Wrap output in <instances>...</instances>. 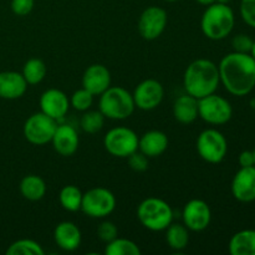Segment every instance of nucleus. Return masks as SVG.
<instances>
[{
  "mask_svg": "<svg viewBox=\"0 0 255 255\" xmlns=\"http://www.w3.org/2000/svg\"><path fill=\"white\" fill-rule=\"evenodd\" d=\"M223 86L234 96H247L255 87V59L251 54L231 52L218 65Z\"/></svg>",
  "mask_w": 255,
  "mask_h": 255,
  "instance_id": "nucleus-1",
  "label": "nucleus"
},
{
  "mask_svg": "<svg viewBox=\"0 0 255 255\" xmlns=\"http://www.w3.org/2000/svg\"><path fill=\"white\" fill-rule=\"evenodd\" d=\"M221 84L218 65L208 59H197L187 66L183 86L188 95L197 100L214 94Z\"/></svg>",
  "mask_w": 255,
  "mask_h": 255,
  "instance_id": "nucleus-2",
  "label": "nucleus"
},
{
  "mask_svg": "<svg viewBox=\"0 0 255 255\" xmlns=\"http://www.w3.org/2000/svg\"><path fill=\"white\" fill-rule=\"evenodd\" d=\"M236 24L234 11L228 4L213 2L204 10L201 19V29L204 36L218 41L226 39L233 31Z\"/></svg>",
  "mask_w": 255,
  "mask_h": 255,
  "instance_id": "nucleus-3",
  "label": "nucleus"
},
{
  "mask_svg": "<svg viewBox=\"0 0 255 255\" xmlns=\"http://www.w3.org/2000/svg\"><path fill=\"white\" fill-rule=\"evenodd\" d=\"M136 105L133 96L126 89L121 86H110L105 92L100 95L99 110L105 119L126 120L133 114Z\"/></svg>",
  "mask_w": 255,
  "mask_h": 255,
  "instance_id": "nucleus-4",
  "label": "nucleus"
},
{
  "mask_svg": "<svg viewBox=\"0 0 255 255\" xmlns=\"http://www.w3.org/2000/svg\"><path fill=\"white\" fill-rule=\"evenodd\" d=\"M137 218L148 231L162 232L173 222V209L163 199L149 197L137 207Z\"/></svg>",
  "mask_w": 255,
  "mask_h": 255,
  "instance_id": "nucleus-5",
  "label": "nucleus"
},
{
  "mask_svg": "<svg viewBox=\"0 0 255 255\" xmlns=\"http://www.w3.org/2000/svg\"><path fill=\"white\" fill-rule=\"evenodd\" d=\"M197 152L202 159L212 164L221 163L228 152V142L224 134L216 128H207L197 138Z\"/></svg>",
  "mask_w": 255,
  "mask_h": 255,
  "instance_id": "nucleus-6",
  "label": "nucleus"
},
{
  "mask_svg": "<svg viewBox=\"0 0 255 255\" xmlns=\"http://www.w3.org/2000/svg\"><path fill=\"white\" fill-rule=\"evenodd\" d=\"M116 208V197L104 187L91 188L82 196L81 211L90 218H105Z\"/></svg>",
  "mask_w": 255,
  "mask_h": 255,
  "instance_id": "nucleus-7",
  "label": "nucleus"
},
{
  "mask_svg": "<svg viewBox=\"0 0 255 255\" xmlns=\"http://www.w3.org/2000/svg\"><path fill=\"white\" fill-rule=\"evenodd\" d=\"M198 116L207 124L219 126L231 121L233 107L228 100L214 92L198 100Z\"/></svg>",
  "mask_w": 255,
  "mask_h": 255,
  "instance_id": "nucleus-8",
  "label": "nucleus"
},
{
  "mask_svg": "<svg viewBox=\"0 0 255 255\" xmlns=\"http://www.w3.org/2000/svg\"><path fill=\"white\" fill-rule=\"evenodd\" d=\"M104 146L111 156L127 158L138 149V136L128 127H115L105 136Z\"/></svg>",
  "mask_w": 255,
  "mask_h": 255,
  "instance_id": "nucleus-9",
  "label": "nucleus"
},
{
  "mask_svg": "<svg viewBox=\"0 0 255 255\" xmlns=\"http://www.w3.org/2000/svg\"><path fill=\"white\" fill-rule=\"evenodd\" d=\"M57 128V121L45 115L37 112L31 115L24 124V136L27 142L35 146H44L51 142L52 136Z\"/></svg>",
  "mask_w": 255,
  "mask_h": 255,
  "instance_id": "nucleus-10",
  "label": "nucleus"
},
{
  "mask_svg": "<svg viewBox=\"0 0 255 255\" xmlns=\"http://www.w3.org/2000/svg\"><path fill=\"white\" fill-rule=\"evenodd\" d=\"M167 11L163 7L148 6L138 20V32L144 40H156L167 26Z\"/></svg>",
  "mask_w": 255,
  "mask_h": 255,
  "instance_id": "nucleus-11",
  "label": "nucleus"
},
{
  "mask_svg": "<svg viewBox=\"0 0 255 255\" xmlns=\"http://www.w3.org/2000/svg\"><path fill=\"white\" fill-rule=\"evenodd\" d=\"M132 96L137 109L142 111H151L161 105L164 96V89L157 80L147 79L137 85Z\"/></svg>",
  "mask_w": 255,
  "mask_h": 255,
  "instance_id": "nucleus-12",
  "label": "nucleus"
},
{
  "mask_svg": "<svg viewBox=\"0 0 255 255\" xmlns=\"http://www.w3.org/2000/svg\"><path fill=\"white\" fill-rule=\"evenodd\" d=\"M182 218L188 231L202 232L208 228L211 223L212 211L207 202L202 199H192L184 206Z\"/></svg>",
  "mask_w": 255,
  "mask_h": 255,
  "instance_id": "nucleus-13",
  "label": "nucleus"
},
{
  "mask_svg": "<svg viewBox=\"0 0 255 255\" xmlns=\"http://www.w3.org/2000/svg\"><path fill=\"white\" fill-rule=\"evenodd\" d=\"M232 194L242 203L255 201V166L241 167L232 181Z\"/></svg>",
  "mask_w": 255,
  "mask_h": 255,
  "instance_id": "nucleus-14",
  "label": "nucleus"
},
{
  "mask_svg": "<svg viewBox=\"0 0 255 255\" xmlns=\"http://www.w3.org/2000/svg\"><path fill=\"white\" fill-rule=\"evenodd\" d=\"M39 105L41 112L59 121V120L64 119L69 111L70 99L61 90L49 89L42 92L39 100Z\"/></svg>",
  "mask_w": 255,
  "mask_h": 255,
  "instance_id": "nucleus-15",
  "label": "nucleus"
},
{
  "mask_svg": "<svg viewBox=\"0 0 255 255\" xmlns=\"http://www.w3.org/2000/svg\"><path fill=\"white\" fill-rule=\"evenodd\" d=\"M111 86V74L105 65L94 64L87 67L82 76V87L94 96H100Z\"/></svg>",
  "mask_w": 255,
  "mask_h": 255,
  "instance_id": "nucleus-16",
  "label": "nucleus"
},
{
  "mask_svg": "<svg viewBox=\"0 0 255 255\" xmlns=\"http://www.w3.org/2000/svg\"><path fill=\"white\" fill-rule=\"evenodd\" d=\"M79 134L75 127L70 125H57L51 143L55 151L64 157H70L79 148Z\"/></svg>",
  "mask_w": 255,
  "mask_h": 255,
  "instance_id": "nucleus-17",
  "label": "nucleus"
},
{
  "mask_svg": "<svg viewBox=\"0 0 255 255\" xmlns=\"http://www.w3.org/2000/svg\"><path fill=\"white\" fill-rule=\"evenodd\" d=\"M27 89L21 72L2 71L0 72V99L16 100L24 96Z\"/></svg>",
  "mask_w": 255,
  "mask_h": 255,
  "instance_id": "nucleus-18",
  "label": "nucleus"
},
{
  "mask_svg": "<svg viewBox=\"0 0 255 255\" xmlns=\"http://www.w3.org/2000/svg\"><path fill=\"white\" fill-rule=\"evenodd\" d=\"M168 148V137L164 132L152 129L138 137V151L148 158H154L166 152Z\"/></svg>",
  "mask_w": 255,
  "mask_h": 255,
  "instance_id": "nucleus-19",
  "label": "nucleus"
},
{
  "mask_svg": "<svg viewBox=\"0 0 255 255\" xmlns=\"http://www.w3.org/2000/svg\"><path fill=\"white\" fill-rule=\"evenodd\" d=\"M54 239L59 248L65 252H74L81 244V232L72 222H61L54 229Z\"/></svg>",
  "mask_w": 255,
  "mask_h": 255,
  "instance_id": "nucleus-20",
  "label": "nucleus"
},
{
  "mask_svg": "<svg viewBox=\"0 0 255 255\" xmlns=\"http://www.w3.org/2000/svg\"><path fill=\"white\" fill-rule=\"evenodd\" d=\"M173 116L182 125H189L198 119V100L186 94L174 101Z\"/></svg>",
  "mask_w": 255,
  "mask_h": 255,
  "instance_id": "nucleus-21",
  "label": "nucleus"
},
{
  "mask_svg": "<svg viewBox=\"0 0 255 255\" xmlns=\"http://www.w3.org/2000/svg\"><path fill=\"white\" fill-rule=\"evenodd\" d=\"M228 249L232 255H255L254 229H243L234 234L229 241Z\"/></svg>",
  "mask_w": 255,
  "mask_h": 255,
  "instance_id": "nucleus-22",
  "label": "nucleus"
},
{
  "mask_svg": "<svg viewBox=\"0 0 255 255\" xmlns=\"http://www.w3.org/2000/svg\"><path fill=\"white\" fill-rule=\"evenodd\" d=\"M20 193L25 199L31 202L40 201L46 193V183L36 174H27L20 182Z\"/></svg>",
  "mask_w": 255,
  "mask_h": 255,
  "instance_id": "nucleus-23",
  "label": "nucleus"
},
{
  "mask_svg": "<svg viewBox=\"0 0 255 255\" xmlns=\"http://www.w3.org/2000/svg\"><path fill=\"white\" fill-rule=\"evenodd\" d=\"M166 241L169 248L181 252L187 248L189 242V232L184 224L171 223L166 229Z\"/></svg>",
  "mask_w": 255,
  "mask_h": 255,
  "instance_id": "nucleus-24",
  "label": "nucleus"
},
{
  "mask_svg": "<svg viewBox=\"0 0 255 255\" xmlns=\"http://www.w3.org/2000/svg\"><path fill=\"white\" fill-rule=\"evenodd\" d=\"M82 193L80 188L76 186H65L62 187L59 194V202L62 208L67 212H77L81 211L82 203Z\"/></svg>",
  "mask_w": 255,
  "mask_h": 255,
  "instance_id": "nucleus-25",
  "label": "nucleus"
},
{
  "mask_svg": "<svg viewBox=\"0 0 255 255\" xmlns=\"http://www.w3.org/2000/svg\"><path fill=\"white\" fill-rule=\"evenodd\" d=\"M46 71L47 69L45 62L34 57V59H30L25 62L21 74L27 85H37L46 76Z\"/></svg>",
  "mask_w": 255,
  "mask_h": 255,
  "instance_id": "nucleus-26",
  "label": "nucleus"
},
{
  "mask_svg": "<svg viewBox=\"0 0 255 255\" xmlns=\"http://www.w3.org/2000/svg\"><path fill=\"white\" fill-rule=\"evenodd\" d=\"M141 249L134 242L126 238H115L105 248L106 255H141Z\"/></svg>",
  "mask_w": 255,
  "mask_h": 255,
  "instance_id": "nucleus-27",
  "label": "nucleus"
},
{
  "mask_svg": "<svg viewBox=\"0 0 255 255\" xmlns=\"http://www.w3.org/2000/svg\"><path fill=\"white\" fill-rule=\"evenodd\" d=\"M7 255H44L45 251L37 242L32 239H19L10 244Z\"/></svg>",
  "mask_w": 255,
  "mask_h": 255,
  "instance_id": "nucleus-28",
  "label": "nucleus"
},
{
  "mask_svg": "<svg viewBox=\"0 0 255 255\" xmlns=\"http://www.w3.org/2000/svg\"><path fill=\"white\" fill-rule=\"evenodd\" d=\"M105 125V116L101 111H86L80 120V126L86 133L94 134L101 131Z\"/></svg>",
  "mask_w": 255,
  "mask_h": 255,
  "instance_id": "nucleus-29",
  "label": "nucleus"
},
{
  "mask_svg": "<svg viewBox=\"0 0 255 255\" xmlns=\"http://www.w3.org/2000/svg\"><path fill=\"white\" fill-rule=\"evenodd\" d=\"M92 104H94V95L84 87L75 91L70 99V106H72L77 111H87L92 106Z\"/></svg>",
  "mask_w": 255,
  "mask_h": 255,
  "instance_id": "nucleus-30",
  "label": "nucleus"
},
{
  "mask_svg": "<svg viewBox=\"0 0 255 255\" xmlns=\"http://www.w3.org/2000/svg\"><path fill=\"white\" fill-rule=\"evenodd\" d=\"M97 237L100 238V241L105 242L107 244L119 237V229L112 222H102L99 228H97Z\"/></svg>",
  "mask_w": 255,
  "mask_h": 255,
  "instance_id": "nucleus-31",
  "label": "nucleus"
},
{
  "mask_svg": "<svg viewBox=\"0 0 255 255\" xmlns=\"http://www.w3.org/2000/svg\"><path fill=\"white\" fill-rule=\"evenodd\" d=\"M254 40L247 34H238L232 40V46L236 52L242 54H251L252 47H253Z\"/></svg>",
  "mask_w": 255,
  "mask_h": 255,
  "instance_id": "nucleus-32",
  "label": "nucleus"
},
{
  "mask_svg": "<svg viewBox=\"0 0 255 255\" xmlns=\"http://www.w3.org/2000/svg\"><path fill=\"white\" fill-rule=\"evenodd\" d=\"M127 162H128L129 168L133 169L134 172H144L148 168V157L144 156L138 149L127 157Z\"/></svg>",
  "mask_w": 255,
  "mask_h": 255,
  "instance_id": "nucleus-33",
  "label": "nucleus"
},
{
  "mask_svg": "<svg viewBox=\"0 0 255 255\" xmlns=\"http://www.w3.org/2000/svg\"><path fill=\"white\" fill-rule=\"evenodd\" d=\"M241 15L249 26L255 29V0H242Z\"/></svg>",
  "mask_w": 255,
  "mask_h": 255,
  "instance_id": "nucleus-34",
  "label": "nucleus"
},
{
  "mask_svg": "<svg viewBox=\"0 0 255 255\" xmlns=\"http://www.w3.org/2000/svg\"><path fill=\"white\" fill-rule=\"evenodd\" d=\"M34 0H11V10L17 16H26L34 9Z\"/></svg>",
  "mask_w": 255,
  "mask_h": 255,
  "instance_id": "nucleus-35",
  "label": "nucleus"
},
{
  "mask_svg": "<svg viewBox=\"0 0 255 255\" xmlns=\"http://www.w3.org/2000/svg\"><path fill=\"white\" fill-rule=\"evenodd\" d=\"M238 162L241 167H252L254 166L253 151H243L238 157Z\"/></svg>",
  "mask_w": 255,
  "mask_h": 255,
  "instance_id": "nucleus-36",
  "label": "nucleus"
},
{
  "mask_svg": "<svg viewBox=\"0 0 255 255\" xmlns=\"http://www.w3.org/2000/svg\"><path fill=\"white\" fill-rule=\"evenodd\" d=\"M197 2H199L201 5H204V6H208V5L213 4V2H216L217 0H196Z\"/></svg>",
  "mask_w": 255,
  "mask_h": 255,
  "instance_id": "nucleus-37",
  "label": "nucleus"
},
{
  "mask_svg": "<svg viewBox=\"0 0 255 255\" xmlns=\"http://www.w3.org/2000/svg\"><path fill=\"white\" fill-rule=\"evenodd\" d=\"M251 55H252V56H253L254 59H255V40H254V42H253V47H252Z\"/></svg>",
  "mask_w": 255,
  "mask_h": 255,
  "instance_id": "nucleus-38",
  "label": "nucleus"
},
{
  "mask_svg": "<svg viewBox=\"0 0 255 255\" xmlns=\"http://www.w3.org/2000/svg\"><path fill=\"white\" fill-rule=\"evenodd\" d=\"M217 1H218V2H224V4H229V1H231V0H217Z\"/></svg>",
  "mask_w": 255,
  "mask_h": 255,
  "instance_id": "nucleus-39",
  "label": "nucleus"
},
{
  "mask_svg": "<svg viewBox=\"0 0 255 255\" xmlns=\"http://www.w3.org/2000/svg\"><path fill=\"white\" fill-rule=\"evenodd\" d=\"M166 1H168V2H176V1H179V0H166Z\"/></svg>",
  "mask_w": 255,
  "mask_h": 255,
  "instance_id": "nucleus-40",
  "label": "nucleus"
},
{
  "mask_svg": "<svg viewBox=\"0 0 255 255\" xmlns=\"http://www.w3.org/2000/svg\"><path fill=\"white\" fill-rule=\"evenodd\" d=\"M253 156H254V166H255V149L253 151Z\"/></svg>",
  "mask_w": 255,
  "mask_h": 255,
  "instance_id": "nucleus-41",
  "label": "nucleus"
},
{
  "mask_svg": "<svg viewBox=\"0 0 255 255\" xmlns=\"http://www.w3.org/2000/svg\"><path fill=\"white\" fill-rule=\"evenodd\" d=\"M253 109H254V111H255V100L253 101Z\"/></svg>",
  "mask_w": 255,
  "mask_h": 255,
  "instance_id": "nucleus-42",
  "label": "nucleus"
}]
</instances>
